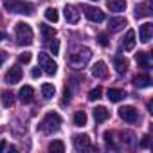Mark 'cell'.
<instances>
[{
    "mask_svg": "<svg viewBox=\"0 0 153 153\" xmlns=\"http://www.w3.org/2000/svg\"><path fill=\"white\" fill-rule=\"evenodd\" d=\"M40 31H42V38H43L45 42H49V40H52V38L56 36V29L51 27V25H47V24H42V25H40Z\"/></svg>",
    "mask_w": 153,
    "mask_h": 153,
    "instance_id": "cell-22",
    "label": "cell"
},
{
    "mask_svg": "<svg viewBox=\"0 0 153 153\" xmlns=\"http://www.w3.org/2000/svg\"><path fill=\"white\" fill-rule=\"evenodd\" d=\"M54 94H56L54 85H51V83H43V85H42V96H43L45 99H51Z\"/></svg>",
    "mask_w": 153,
    "mask_h": 153,
    "instance_id": "cell-26",
    "label": "cell"
},
{
    "mask_svg": "<svg viewBox=\"0 0 153 153\" xmlns=\"http://www.w3.org/2000/svg\"><path fill=\"white\" fill-rule=\"evenodd\" d=\"M74 124H76V126H79V128L87 126V114H85L83 110H79V112H76V114H74Z\"/></svg>",
    "mask_w": 153,
    "mask_h": 153,
    "instance_id": "cell-24",
    "label": "cell"
},
{
    "mask_svg": "<svg viewBox=\"0 0 153 153\" xmlns=\"http://www.w3.org/2000/svg\"><path fill=\"white\" fill-rule=\"evenodd\" d=\"M20 79H22V68H20L18 65L11 67V68L6 72V83H9V85H16Z\"/></svg>",
    "mask_w": 153,
    "mask_h": 153,
    "instance_id": "cell-9",
    "label": "cell"
},
{
    "mask_svg": "<svg viewBox=\"0 0 153 153\" xmlns=\"http://www.w3.org/2000/svg\"><path fill=\"white\" fill-rule=\"evenodd\" d=\"M31 76H33V78H40V76H42V68H40V67H36V68H33V72H31Z\"/></svg>",
    "mask_w": 153,
    "mask_h": 153,
    "instance_id": "cell-33",
    "label": "cell"
},
{
    "mask_svg": "<svg viewBox=\"0 0 153 153\" xmlns=\"http://www.w3.org/2000/svg\"><path fill=\"white\" fill-rule=\"evenodd\" d=\"M140 146H142V148H148V146H149V135H144V137H142Z\"/></svg>",
    "mask_w": 153,
    "mask_h": 153,
    "instance_id": "cell-34",
    "label": "cell"
},
{
    "mask_svg": "<svg viewBox=\"0 0 153 153\" xmlns=\"http://www.w3.org/2000/svg\"><path fill=\"white\" fill-rule=\"evenodd\" d=\"M72 144L78 151H83V149H90V137L88 135H74L72 137Z\"/></svg>",
    "mask_w": 153,
    "mask_h": 153,
    "instance_id": "cell-7",
    "label": "cell"
},
{
    "mask_svg": "<svg viewBox=\"0 0 153 153\" xmlns=\"http://www.w3.org/2000/svg\"><path fill=\"white\" fill-rule=\"evenodd\" d=\"M6 148V140H0V151H2Z\"/></svg>",
    "mask_w": 153,
    "mask_h": 153,
    "instance_id": "cell-36",
    "label": "cell"
},
{
    "mask_svg": "<svg viewBox=\"0 0 153 153\" xmlns=\"http://www.w3.org/2000/svg\"><path fill=\"white\" fill-rule=\"evenodd\" d=\"M51 52H52V54H59V40H58V38H52V43H51Z\"/></svg>",
    "mask_w": 153,
    "mask_h": 153,
    "instance_id": "cell-30",
    "label": "cell"
},
{
    "mask_svg": "<svg viewBox=\"0 0 153 153\" xmlns=\"http://www.w3.org/2000/svg\"><path fill=\"white\" fill-rule=\"evenodd\" d=\"M92 76L94 78H99V79H105L108 76V67L105 61H96L92 65Z\"/></svg>",
    "mask_w": 153,
    "mask_h": 153,
    "instance_id": "cell-10",
    "label": "cell"
},
{
    "mask_svg": "<svg viewBox=\"0 0 153 153\" xmlns=\"http://www.w3.org/2000/svg\"><path fill=\"white\" fill-rule=\"evenodd\" d=\"M135 61H137L139 67L149 68V54H148V52H137V54H135Z\"/></svg>",
    "mask_w": 153,
    "mask_h": 153,
    "instance_id": "cell-23",
    "label": "cell"
},
{
    "mask_svg": "<svg viewBox=\"0 0 153 153\" xmlns=\"http://www.w3.org/2000/svg\"><path fill=\"white\" fill-rule=\"evenodd\" d=\"M49 151H51V153H63V151H65L63 140H52V142L49 144Z\"/></svg>",
    "mask_w": 153,
    "mask_h": 153,
    "instance_id": "cell-27",
    "label": "cell"
},
{
    "mask_svg": "<svg viewBox=\"0 0 153 153\" xmlns=\"http://www.w3.org/2000/svg\"><path fill=\"white\" fill-rule=\"evenodd\" d=\"M119 117L126 123H135L137 121V110L135 106H121L119 108Z\"/></svg>",
    "mask_w": 153,
    "mask_h": 153,
    "instance_id": "cell-8",
    "label": "cell"
},
{
    "mask_svg": "<svg viewBox=\"0 0 153 153\" xmlns=\"http://www.w3.org/2000/svg\"><path fill=\"white\" fill-rule=\"evenodd\" d=\"M97 40H99V43H101L103 47H108V38H106V34H99Z\"/></svg>",
    "mask_w": 153,
    "mask_h": 153,
    "instance_id": "cell-32",
    "label": "cell"
},
{
    "mask_svg": "<svg viewBox=\"0 0 153 153\" xmlns=\"http://www.w3.org/2000/svg\"><path fill=\"white\" fill-rule=\"evenodd\" d=\"M4 7L9 13H18V15H33L34 13V6L29 2H24V0H6Z\"/></svg>",
    "mask_w": 153,
    "mask_h": 153,
    "instance_id": "cell-4",
    "label": "cell"
},
{
    "mask_svg": "<svg viewBox=\"0 0 153 153\" xmlns=\"http://www.w3.org/2000/svg\"><path fill=\"white\" fill-rule=\"evenodd\" d=\"M106 7L114 13H123L126 9V0H106Z\"/></svg>",
    "mask_w": 153,
    "mask_h": 153,
    "instance_id": "cell-17",
    "label": "cell"
},
{
    "mask_svg": "<svg viewBox=\"0 0 153 153\" xmlns=\"http://www.w3.org/2000/svg\"><path fill=\"white\" fill-rule=\"evenodd\" d=\"M0 22H2V18H0Z\"/></svg>",
    "mask_w": 153,
    "mask_h": 153,
    "instance_id": "cell-38",
    "label": "cell"
},
{
    "mask_svg": "<svg viewBox=\"0 0 153 153\" xmlns=\"http://www.w3.org/2000/svg\"><path fill=\"white\" fill-rule=\"evenodd\" d=\"M124 25H126V18H121V16L110 18V22H108V31H110V33H117V31L124 29Z\"/></svg>",
    "mask_w": 153,
    "mask_h": 153,
    "instance_id": "cell-16",
    "label": "cell"
},
{
    "mask_svg": "<svg viewBox=\"0 0 153 153\" xmlns=\"http://www.w3.org/2000/svg\"><path fill=\"white\" fill-rule=\"evenodd\" d=\"M114 65H115V70L119 74H124L128 70V59L124 56H115L114 58Z\"/></svg>",
    "mask_w": 153,
    "mask_h": 153,
    "instance_id": "cell-21",
    "label": "cell"
},
{
    "mask_svg": "<svg viewBox=\"0 0 153 153\" xmlns=\"http://www.w3.org/2000/svg\"><path fill=\"white\" fill-rule=\"evenodd\" d=\"M110 117V110H106L105 106H96L94 110V121L96 123H105Z\"/></svg>",
    "mask_w": 153,
    "mask_h": 153,
    "instance_id": "cell-19",
    "label": "cell"
},
{
    "mask_svg": "<svg viewBox=\"0 0 153 153\" xmlns=\"http://www.w3.org/2000/svg\"><path fill=\"white\" fill-rule=\"evenodd\" d=\"M151 34H153V24L148 22V24H142L139 27V38H140L142 43H148L151 40Z\"/></svg>",
    "mask_w": 153,
    "mask_h": 153,
    "instance_id": "cell-12",
    "label": "cell"
},
{
    "mask_svg": "<svg viewBox=\"0 0 153 153\" xmlns=\"http://www.w3.org/2000/svg\"><path fill=\"white\" fill-rule=\"evenodd\" d=\"M63 15H65V20L68 24H78V20H79V9H76L74 6H65Z\"/></svg>",
    "mask_w": 153,
    "mask_h": 153,
    "instance_id": "cell-11",
    "label": "cell"
},
{
    "mask_svg": "<svg viewBox=\"0 0 153 153\" xmlns=\"http://www.w3.org/2000/svg\"><path fill=\"white\" fill-rule=\"evenodd\" d=\"M133 85L139 87V88H146V87H151V78L148 74H140V76H135L133 78Z\"/></svg>",
    "mask_w": 153,
    "mask_h": 153,
    "instance_id": "cell-20",
    "label": "cell"
},
{
    "mask_svg": "<svg viewBox=\"0 0 153 153\" xmlns=\"http://www.w3.org/2000/svg\"><path fill=\"white\" fill-rule=\"evenodd\" d=\"M151 2L148 0V2H144V4H140V6H137L135 7V18H144V16H151Z\"/></svg>",
    "mask_w": 153,
    "mask_h": 153,
    "instance_id": "cell-18",
    "label": "cell"
},
{
    "mask_svg": "<svg viewBox=\"0 0 153 153\" xmlns=\"http://www.w3.org/2000/svg\"><path fill=\"white\" fill-rule=\"evenodd\" d=\"M126 96H128V94H126L124 90H121V88H110V90L106 92V97H108V101H112V103H119V101H123Z\"/></svg>",
    "mask_w": 153,
    "mask_h": 153,
    "instance_id": "cell-15",
    "label": "cell"
},
{
    "mask_svg": "<svg viewBox=\"0 0 153 153\" xmlns=\"http://www.w3.org/2000/svg\"><path fill=\"white\" fill-rule=\"evenodd\" d=\"M123 49L128 51V52L135 49V31L133 29H128V33H126V36L123 40Z\"/></svg>",
    "mask_w": 153,
    "mask_h": 153,
    "instance_id": "cell-14",
    "label": "cell"
},
{
    "mask_svg": "<svg viewBox=\"0 0 153 153\" xmlns=\"http://www.w3.org/2000/svg\"><path fill=\"white\" fill-rule=\"evenodd\" d=\"M2 63H4V54L0 52V67H2Z\"/></svg>",
    "mask_w": 153,
    "mask_h": 153,
    "instance_id": "cell-37",
    "label": "cell"
},
{
    "mask_svg": "<svg viewBox=\"0 0 153 153\" xmlns=\"http://www.w3.org/2000/svg\"><path fill=\"white\" fill-rule=\"evenodd\" d=\"M81 9H83L85 16H87L90 22H94V24H99V22H103V20H105V13H103L101 9H97V7H92V6H83Z\"/></svg>",
    "mask_w": 153,
    "mask_h": 153,
    "instance_id": "cell-6",
    "label": "cell"
},
{
    "mask_svg": "<svg viewBox=\"0 0 153 153\" xmlns=\"http://www.w3.org/2000/svg\"><path fill=\"white\" fill-rule=\"evenodd\" d=\"M38 65L42 68V72L49 74V76H54L58 72V65L52 61V58L47 54V52H40L38 54Z\"/></svg>",
    "mask_w": 153,
    "mask_h": 153,
    "instance_id": "cell-5",
    "label": "cell"
},
{
    "mask_svg": "<svg viewBox=\"0 0 153 153\" xmlns=\"http://www.w3.org/2000/svg\"><path fill=\"white\" fill-rule=\"evenodd\" d=\"M6 38H7V34H6V33H0V42H4Z\"/></svg>",
    "mask_w": 153,
    "mask_h": 153,
    "instance_id": "cell-35",
    "label": "cell"
},
{
    "mask_svg": "<svg viewBox=\"0 0 153 153\" xmlns=\"http://www.w3.org/2000/svg\"><path fill=\"white\" fill-rule=\"evenodd\" d=\"M94 2H97V0H94Z\"/></svg>",
    "mask_w": 153,
    "mask_h": 153,
    "instance_id": "cell-39",
    "label": "cell"
},
{
    "mask_svg": "<svg viewBox=\"0 0 153 153\" xmlns=\"http://www.w3.org/2000/svg\"><path fill=\"white\" fill-rule=\"evenodd\" d=\"M101 94H103V88H101V87H96V88H92V90L88 92V99H90V101H96V99L101 97Z\"/></svg>",
    "mask_w": 153,
    "mask_h": 153,
    "instance_id": "cell-29",
    "label": "cell"
},
{
    "mask_svg": "<svg viewBox=\"0 0 153 153\" xmlns=\"http://www.w3.org/2000/svg\"><path fill=\"white\" fill-rule=\"evenodd\" d=\"M18 97H20L22 103H31V101L34 99V90H33V87L24 85V87L20 88V92H18Z\"/></svg>",
    "mask_w": 153,
    "mask_h": 153,
    "instance_id": "cell-13",
    "label": "cell"
},
{
    "mask_svg": "<svg viewBox=\"0 0 153 153\" xmlns=\"http://www.w3.org/2000/svg\"><path fill=\"white\" fill-rule=\"evenodd\" d=\"M15 36H16V43L22 45V47H27L34 42V34H33V29L29 27V24H16L15 27Z\"/></svg>",
    "mask_w": 153,
    "mask_h": 153,
    "instance_id": "cell-3",
    "label": "cell"
},
{
    "mask_svg": "<svg viewBox=\"0 0 153 153\" xmlns=\"http://www.w3.org/2000/svg\"><path fill=\"white\" fill-rule=\"evenodd\" d=\"M45 18H47L49 22L56 24V22H58V18H59L58 9H54V7H47V9H45Z\"/></svg>",
    "mask_w": 153,
    "mask_h": 153,
    "instance_id": "cell-28",
    "label": "cell"
},
{
    "mask_svg": "<svg viewBox=\"0 0 153 153\" xmlns=\"http://www.w3.org/2000/svg\"><path fill=\"white\" fill-rule=\"evenodd\" d=\"M18 61H20V63H29V61H31V54H29V52H22V54L18 56Z\"/></svg>",
    "mask_w": 153,
    "mask_h": 153,
    "instance_id": "cell-31",
    "label": "cell"
},
{
    "mask_svg": "<svg viewBox=\"0 0 153 153\" xmlns=\"http://www.w3.org/2000/svg\"><path fill=\"white\" fill-rule=\"evenodd\" d=\"M59 126H61V117H59V114H58V112H47V114L43 115V119L40 121L38 130H40L42 133H45V135H52V133H56V131L59 130Z\"/></svg>",
    "mask_w": 153,
    "mask_h": 153,
    "instance_id": "cell-1",
    "label": "cell"
},
{
    "mask_svg": "<svg viewBox=\"0 0 153 153\" xmlns=\"http://www.w3.org/2000/svg\"><path fill=\"white\" fill-rule=\"evenodd\" d=\"M90 58H92L90 49H88V47H81V49L74 51V52L70 54L68 63H70L72 68H78V70H79V68H85V67H87V63L90 61Z\"/></svg>",
    "mask_w": 153,
    "mask_h": 153,
    "instance_id": "cell-2",
    "label": "cell"
},
{
    "mask_svg": "<svg viewBox=\"0 0 153 153\" xmlns=\"http://www.w3.org/2000/svg\"><path fill=\"white\" fill-rule=\"evenodd\" d=\"M0 97H2V105H4L6 108L13 106V103H15V94H13V92H7V90H4L2 94H0Z\"/></svg>",
    "mask_w": 153,
    "mask_h": 153,
    "instance_id": "cell-25",
    "label": "cell"
}]
</instances>
